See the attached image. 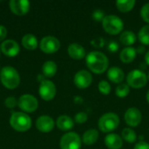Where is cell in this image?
Here are the masks:
<instances>
[{
	"label": "cell",
	"mask_w": 149,
	"mask_h": 149,
	"mask_svg": "<svg viewBox=\"0 0 149 149\" xmlns=\"http://www.w3.org/2000/svg\"><path fill=\"white\" fill-rule=\"evenodd\" d=\"M86 64L91 72L101 74L107 70L109 60L105 53L100 51H93L86 56Z\"/></svg>",
	"instance_id": "obj_1"
},
{
	"label": "cell",
	"mask_w": 149,
	"mask_h": 149,
	"mask_svg": "<svg viewBox=\"0 0 149 149\" xmlns=\"http://www.w3.org/2000/svg\"><path fill=\"white\" fill-rule=\"evenodd\" d=\"M0 80L4 87L15 89L20 84V76L14 67L4 66L0 70Z\"/></svg>",
	"instance_id": "obj_2"
},
{
	"label": "cell",
	"mask_w": 149,
	"mask_h": 149,
	"mask_svg": "<svg viewBox=\"0 0 149 149\" xmlns=\"http://www.w3.org/2000/svg\"><path fill=\"white\" fill-rule=\"evenodd\" d=\"M10 127L17 132H25L29 130L31 127V117L22 112L12 113L10 118Z\"/></svg>",
	"instance_id": "obj_3"
},
{
	"label": "cell",
	"mask_w": 149,
	"mask_h": 149,
	"mask_svg": "<svg viewBox=\"0 0 149 149\" xmlns=\"http://www.w3.org/2000/svg\"><path fill=\"white\" fill-rule=\"evenodd\" d=\"M120 125V118L114 113H107L103 114L98 121L99 129L105 134L114 131Z\"/></svg>",
	"instance_id": "obj_4"
},
{
	"label": "cell",
	"mask_w": 149,
	"mask_h": 149,
	"mask_svg": "<svg viewBox=\"0 0 149 149\" xmlns=\"http://www.w3.org/2000/svg\"><path fill=\"white\" fill-rule=\"evenodd\" d=\"M102 26L104 31L110 35L120 34L123 28V20L116 15H107L102 21Z\"/></svg>",
	"instance_id": "obj_5"
},
{
	"label": "cell",
	"mask_w": 149,
	"mask_h": 149,
	"mask_svg": "<svg viewBox=\"0 0 149 149\" xmlns=\"http://www.w3.org/2000/svg\"><path fill=\"white\" fill-rule=\"evenodd\" d=\"M127 84L129 87L140 89L144 87L148 83V75L141 69H134L129 72L126 77Z\"/></svg>",
	"instance_id": "obj_6"
},
{
	"label": "cell",
	"mask_w": 149,
	"mask_h": 149,
	"mask_svg": "<svg viewBox=\"0 0 149 149\" xmlns=\"http://www.w3.org/2000/svg\"><path fill=\"white\" fill-rule=\"evenodd\" d=\"M81 141L79 135L74 132H69L65 134L59 141V147L61 149H80Z\"/></svg>",
	"instance_id": "obj_7"
},
{
	"label": "cell",
	"mask_w": 149,
	"mask_h": 149,
	"mask_svg": "<svg viewBox=\"0 0 149 149\" xmlns=\"http://www.w3.org/2000/svg\"><path fill=\"white\" fill-rule=\"evenodd\" d=\"M18 107L26 113H32L37 110L38 107V101L31 94H24L17 100Z\"/></svg>",
	"instance_id": "obj_8"
},
{
	"label": "cell",
	"mask_w": 149,
	"mask_h": 149,
	"mask_svg": "<svg viewBox=\"0 0 149 149\" xmlns=\"http://www.w3.org/2000/svg\"><path fill=\"white\" fill-rule=\"evenodd\" d=\"M38 93H39L40 97L44 100H46V101L52 100L54 99L56 93H57L56 86L52 81L45 79L40 82Z\"/></svg>",
	"instance_id": "obj_9"
},
{
	"label": "cell",
	"mask_w": 149,
	"mask_h": 149,
	"mask_svg": "<svg viewBox=\"0 0 149 149\" xmlns=\"http://www.w3.org/2000/svg\"><path fill=\"white\" fill-rule=\"evenodd\" d=\"M39 47L45 53H54L60 48V42L53 36H46L41 39Z\"/></svg>",
	"instance_id": "obj_10"
},
{
	"label": "cell",
	"mask_w": 149,
	"mask_h": 149,
	"mask_svg": "<svg viewBox=\"0 0 149 149\" xmlns=\"http://www.w3.org/2000/svg\"><path fill=\"white\" fill-rule=\"evenodd\" d=\"M74 85L79 89H86L89 87L93 82L92 74L86 70H80L76 72L73 78Z\"/></svg>",
	"instance_id": "obj_11"
},
{
	"label": "cell",
	"mask_w": 149,
	"mask_h": 149,
	"mask_svg": "<svg viewBox=\"0 0 149 149\" xmlns=\"http://www.w3.org/2000/svg\"><path fill=\"white\" fill-rule=\"evenodd\" d=\"M124 120L129 127H138L142 120V114L141 111L136 107L128 108L124 115Z\"/></svg>",
	"instance_id": "obj_12"
},
{
	"label": "cell",
	"mask_w": 149,
	"mask_h": 149,
	"mask_svg": "<svg viewBox=\"0 0 149 149\" xmlns=\"http://www.w3.org/2000/svg\"><path fill=\"white\" fill-rule=\"evenodd\" d=\"M9 6L14 14L17 16H24L28 13L31 3L28 0H10Z\"/></svg>",
	"instance_id": "obj_13"
},
{
	"label": "cell",
	"mask_w": 149,
	"mask_h": 149,
	"mask_svg": "<svg viewBox=\"0 0 149 149\" xmlns=\"http://www.w3.org/2000/svg\"><path fill=\"white\" fill-rule=\"evenodd\" d=\"M0 49L3 53L8 57H15L20 52L19 45L13 39H7L2 42Z\"/></svg>",
	"instance_id": "obj_14"
},
{
	"label": "cell",
	"mask_w": 149,
	"mask_h": 149,
	"mask_svg": "<svg viewBox=\"0 0 149 149\" xmlns=\"http://www.w3.org/2000/svg\"><path fill=\"white\" fill-rule=\"evenodd\" d=\"M55 123L53 119L48 115H42L36 120V127L42 133H49L54 128Z\"/></svg>",
	"instance_id": "obj_15"
},
{
	"label": "cell",
	"mask_w": 149,
	"mask_h": 149,
	"mask_svg": "<svg viewBox=\"0 0 149 149\" xmlns=\"http://www.w3.org/2000/svg\"><path fill=\"white\" fill-rule=\"evenodd\" d=\"M105 145L109 149H120L123 146V140L117 134L110 133L105 137Z\"/></svg>",
	"instance_id": "obj_16"
},
{
	"label": "cell",
	"mask_w": 149,
	"mask_h": 149,
	"mask_svg": "<svg viewBox=\"0 0 149 149\" xmlns=\"http://www.w3.org/2000/svg\"><path fill=\"white\" fill-rule=\"evenodd\" d=\"M107 78L108 79L115 84H121L125 79V73L123 70L118 66H113L107 70Z\"/></svg>",
	"instance_id": "obj_17"
},
{
	"label": "cell",
	"mask_w": 149,
	"mask_h": 149,
	"mask_svg": "<svg viewBox=\"0 0 149 149\" xmlns=\"http://www.w3.org/2000/svg\"><path fill=\"white\" fill-rule=\"evenodd\" d=\"M67 52L69 56L76 60H79L82 59L86 57V50L85 48L77 43H72L71 45H69L68 48H67Z\"/></svg>",
	"instance_id": "obj_18"
},
{
	"label": "cell",
	"mask_w": 149,
	"mask_h": 149,
	"mask_svg": "<svg viewBox=\"0 0 149 149\" xmlns=\"http://www.w3.org/2000/svg\"><path fill=\"white\" fill-rule=\"evenodd\" d=\"M136 55H137L136 49L132 46H127L121 50L120 53V58L123 63L129 64L135 59Z\"/></svg>",
	"instance_id": "obj_19"
},
{
	"label": "cell",
	"mask_w": 149,
	"mask_h": 149,
	"mask_svg": "<svg viewBox=\"0 0 149 149\" xmlns=\"http://www.w3.org/2000/svg\"><path fill=\"white\" fill-rule=\"evenodd\" d=\"M56 125L62 131H69L74 127V121L70 116L61 115L57 119Z\"/></svg>",
	"instance_id": "obj_20"
},
{
	"label": "cell",
	"mask_w": 149,
	"mask_h": 149,
	"mask_svg": "<svg viewBox=\"0 0 149 149\" xmlns=\"http://www.w3.org/2000/svg\"><path fill=\"white\" fill-rule=\"evenodd\" d=\"M120 41L126 47L131 46L136 42V35L132 31H125L121 32L120 36Z\"/></svg>",
	"instance_id": "obj_21"
},
{
	"label": "cell",
	"mask_w": 149,
	"mask_h": 149,
	"mask_svg": "<svg viewBox=\"0 0 149 149\" xmlns=\"http://www.w3.org/2000/svg\"><path fill=\"white\" fill-rule=\"evenodd\" d=\"M38 39L33 34L31 33L25 34L22 38V45L27 50L30 51L35 50L38 47Z\"/></svg>",
	"instance_id": "obj_22"
},
{
	"label": "cell",
	"mask_w": 149,
	"mask_h": 149,
	"mask_svg": "<svg viewBox=\"0 0 149 149\" xmlns=\"http://www.w3.org/2000/svg\"><path fill=\"white\" fill-rule=\"evenodd\" d=\"M99 139V132L96 129H89L86 131L82 137V141L87 146L93 145Z\"/></svg>",
	"instance_id": "obj_23"
},
{
	"label": "cell",
	"mask_w": 149,
	"mask_h": 149,
	"mask_svg": "<svg viewBox=\"0 0 149 149\" xmlns=\"http://www.w3.org/2000/svg\"><path fill=\"white\" fill-rule=\"evenodd\" d=\"M57 69H58V66L56 63L52 60H48L45 62L44 65H42V72L44 76L46 78L53 77L57 72Z\"/></svg>",
	"instance_id": "obj_24"
},
{
	"label": "cell",
	"mask_w": 149,
	"mask_h": 149,
	"mask_svg": "<svg viewBox=\"0 0 149 149\" xmlns=\"http://www.w3.org/2000/svg\"><path fill=\"white\" fill-rule=\"evenodd\" d=\"M136 2L134 0H118L116 2V7L120 12H128L134 7Z\"/></svg>",
	"instance_id": "obj_25"
},
{
	"label": "cell",
	"mask_w": 149,
	"mask_h": 149,
	"mask_svg": "<svg viewBox=\"0 0 149 149\" xmlns=\"http://www.w3.org/2000/svg\"><path fill=\"white\" fill-rule=\"evenodd\" d=\"M121 138L128 143H134L137 140V135L132 128L126 127L121 132Z\"/></svg>",
	"instance_id": "obj_26"
},
{
	"label": "cell",
	"mask_w": 149,
	"mask_h": 149,
	"mask_svg": "<svg viewBox=\"0 0 149 149\" xmlns=\"http://www.w3.org/2000/svg\"><path fill=\"white\" fill-rule=\"evenodd\" d=\"M138 38L144 45H149V24H146L141 28L138 32Z\"/></svg>",
	"instance_id": "obj_27"
},
{
	"label": "cell",
	"mask_w": 149,
	"mask_h": 149,
	"mask_svg": "<svg viewBox=\"0 0 149 149\" xmlns=\"http://www.w3.org/2000/svg\"><path fill=\"white\" fill-rule=\"evenodd\" d=\"M130 93V87L128 86L127 84H125V83H121V84H119L117 86V87L115 88V94L117 97L119 98H126Z\"/></svg>",
	"instance_id": "obj_28"
},
{
	"label": "cell",
	"mask_w": 149,
	"mask_h": 149,
	"mask_svg": "<svg viewBox=\"0 0 149 149\" xmlns=\"http://www.w3.org/2000/svg\"><path fill=\"white\" fill-rule=\"evenodd\" d=\"M98 89L100 93L104 95H107L111 93L112 87H111V85L107 80H101L98 84Z\"/></svg>",
	"instance_id": "obj_29"
},
{
	"label": "cell",
	"mask_w": 149,
	"mask_h": 149,
	"mask_svg": "<svg viewBox=\"0 0 149 149\" xmlns=\"http://www.w3.org/2000/svg\"><path fill=\"white\" fill-rule=\"evenodd\" d=\"M105 13L102 10L100 9H96L93 11L92 14V17L93 18V20H95L96 22H102L103 19L105 18Z\"/></svg>",
	"instance_id": "obj_30"
},
{
	"label": "cell",
	"mask_w": 149,
	"mask_h": 149,
	"mask_svg": "<svg viewBox=\"0 0 149 149\" xmlns=\"http://www.w3.org/2000/svg\"><path fill=\"white\" fill-rule=\"evenodd\" d=\"M141 16L142 19L149 24V3H145L141 9Z\"/></svg>",
	"instance_id": "obj_31"
},
{
	"label": "cell",
	"mask_w": 149,
	"mask_h": 149,
	"mask_svg": "<svg viewBox=\"0 0 149 149\" xmlns=\"http://www.w3.org/2000/svg\"><path fill=\"white\" fill-rule=\"evenodd\" d=\"M87 119H88V115L85 112H79L74 117V120L78 124H83V123H85L87 120Z\"/></svg>",
	"instance_id": "obj_32"
},
{
	"label": "cell",
	"mask_w": 149,
	"mask_h": 149,
	"mask_svg": "<svg viewBox=\"0 0 149 149\" xmlns=\"http://www.w3.org/2000/svg\"><path fill=\"white\" fill-rule=\"evenodd\" d=\"M4 105H5V107H8V108H14V107L17 105V100H16L15 97L10 96V97H8V98L4 100Z\"/></svg>",
	"instance_id": "obj_33"
},
{
	"label": "cell",
	"mask_w": 149,
	"mask_h": 149,
	"mask_svg": "<svg viewBox=\"0 0 149 149\" xmlns=\"http://www.w3.org/2000/svg\"><path fill=\"white\" fill-rule=\"evenodd\" d=\"M92 45L94 46L95 48H101L104 46L105 45V39L103 38H97L93 40H92L91 42Z\"/></svg>",
	"instance_id": "obj_34"
},
{
	"label": "cell",
	"mask_w": 149,
	"mask_h": 149,
	"mask_svg": "<svg viewBox=\"0 0 149 149\" xmlns=\"http://www.w3.org/2000/svg\"><path fill=\"white\" fill-rule=\"evenodd\" d=\"M107 48L111 52H116L119 50V45L115 41H110L107 45Z\"/></svg>",
	"instance_id": "obj_35"
},
{
	"label": "cell",
	"mask_w": 149,
	"mask_h": 149,
	"mask_svg": "<svg viewBox=\"0 0 149 149\" xmlns=\"http://www.w3.org/2000/svg\"><path fill=\"white\" fill-rule=\"evenodd\" d=\"M134 149H149V143L141 141L135 144Z\"/></svg>",
	"instance_id": "obj_36"
},
{
	"label": "cell",
	"mask_w": 149,
	"mask_h": 149,
	"mask_svg": "<svg viewBox=\"0 0 149 149\" xmlns=\"http://www.w3.org/2000/svg\"><path fill=\"white\" fill-rule=\"evenodd\" d=\"M7 36V29L3 25H0V41H3Z\"/></svg>",
	"instance_id": "obj_37"
},
{
	"label": "cell",
	"mask_w": 149,
	"mask_h": 149,
	"mask_svg": "<svg viewBox=\"0 0 149 149\" xmlns=\"http://www.w3.org/2000/svg\"><path fill=\"white\" fill-rule=\"evenodd\" d=\"M145 46H143V45H140V46H138L137 47V49H136V52L137 53H139V54H142L143 52H145Z\"/></svg>",
	"instance_id": "obj_38"
},
{
	"label": "cell",
	"mask_w": 149,
	"mask_h": 149,
	"mask_svg": "<svg viewBox=\"0 0 149 149\" xmlns=\"http://www.w3.org/2000/svg\"><path fill=\"white\" fill-rule=\"evenodd\" d=\"M145 62L148 65H149V51L147 52V53L145 55Z\"/></svg>",
	"instance_id": "obj_39"
},
{
	"label": "cell",
	"mask_w": 149,
	"mask_h": 149,
	"mask_svg": "<svg viewBox=\"0 0 149 149\" xmlns=\"http://www.w3.org/2000/svg\"><path fill=\"white\" fill-rule=\"evenodd\" d=\"M146 99H147V101H148V103L149 104V90H148V92L147 93V95H146Z\"/></svg>",
	"instance_id": "obj_40"
},
{
	"label": "cell",
	"mask_w": 149,
	"mask_h": 149,
	"mask_svg": "<svg viewBox=\"0 0 149 149\" xmlns=\"http://www.w3.org/2000/svg\"><path fill=\"white\" fill-rule=\"evenodd\" d=\"M148 80H149V72L148 73Z\"/></svg>",
	"instance_id": "obj_41"
}]
</instances>
